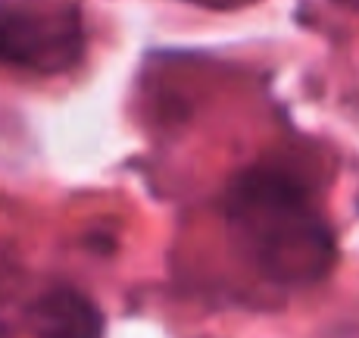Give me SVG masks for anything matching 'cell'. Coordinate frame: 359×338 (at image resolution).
Listing matches in <instances>:
<instances>
[{
	"mask_svg": "<svg viewBox=\"0 0 359 338\" xmlns=\"http://www.w3.org/2000/svg\"><path fill=\"white\" fill-rule=\"evenodd\" d=\"M225 213L269 279L309 285L334 266V232L294 172L278 167L238 172L225 195Z\"/></svg>",
	"mask_w": 359,
	"mask_h": 338,
	"instance_id": "cell-1",
	"label": "cell"
},
{
	"mask_svg": "<svg viewBox=\"0 0 359 338\" xmlns=\"http://www.w3.org/2000/svg\"><path fill=\"white\" fill-rule=\"evenodd\" d=\"M0 335H4V326H0Z\"/></svg>",
	"mask_w": 359,
	"mask_h": 338,
	"instance_id": "cell-6",
	"label": "cell"
},
{
	"mask_svg": "<svg viewBox=\"0 0 359 338\" xmlns=\"http://www.w3.org/2000/svg\"><path fill=\"white\" fill-rule=\"evenodd\" d=\"M194 4H200V6H212V10H219V6H229L231 0H194Z\"/></svg>",
	"mask_w": 359,
	"mask_h": 338,
	"instance_id": "cell-4",
	"label": "cell"
},
{
	"mask_svg": "<svg viewBox=\"0 0 359 338\" xmlns=\"http://www.w3.org/2000/svg\"><path fill=\"white\" fill-rule=\"evenodd\" d=\"M38 338H103L100 307L75 288H50L29 310Z\"/></svg>",
	"mask_w": 359,
	"mask_h": 338,
	"instance_id": "cell-3",
	"label": "cell"
},
{
	"mask_svg": "<svg viewBox=\"0 0 359 338\" xmlns=\"http://www.w3.org/2000/svg\"><path fill=\"white\" fill-rule=\"evenodd\" d=\"M85 53L81 13L69 0H0V63L66 72Z\"/></svg>",
	"mask_w": 359,
	"mask_h": 338,
	"instance_id": "cell-2",
	"label": "cell"
},
{
	"mask_svg": "<svg viewBox=\"0 0 359 338\" xmlns=\"http://www.w3.org/2000/svg\"><path fill=\"white\" fill-rule=\"evenodd\" d=\"M334 4H341V6H350V10H359V0H334Z\"/></svg>",
	"mask_w": 359,
	"mask_h": 338,
	"instance_id": "cell-5",
	"label": "cell"
}]
</instances>
